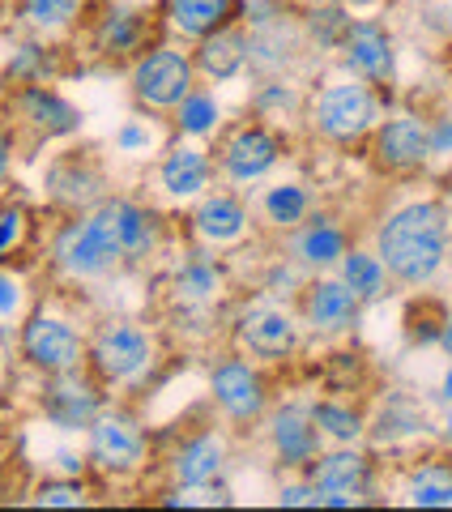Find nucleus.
Instances as JSON below:
<instances>
[{
    "label": "nucleus",
    "mask_w": 452,
    "mask_h": 512,
    "mask_svg": "<svg viewBox=\"0 0 452 512\" xmlns=\"http://www.w3.org/2000/svg\"><path fill=\"white\" fill-rule=\"evenodd\" d=\"M350 22H354V18H346V9H337V5L320 9V5H316L312 18H308V39L320 43V47H342Z\"/></svg>",
    "instance_id": "35"
},
{
    "label": "nucleus",
    "mask_w": 452,
    "mask_h": 512,
    "mask_svg": "<svg viewBox=\"0 0 452 512\" xmlns=\"http://www.w3.org/2000/svg\"><path fill=\"white\" fill-rule=\"evenodd\" d=\"M312 483L320 487V500L329 508H350L363 504V495L371 491V461L354 448H337V453H325L312 461Z\"/></svg>",
    "instance_id": "8"
},
{
    "label": "nucleus",
    "mask_w": 452,
    "mask_h": 512,
    "mask_svg": "<svg viewBox=\"0 0 452 512\" xmlns=\"http://www.w3.org/2000/svg\"><path fill=\"white\" fill-rule=\"evenodd\" d=\"M239 346L252 350L256 359H286L299 346V325L290 320V312L273 308V303H252L239 312Z\"/></svg>",
    "instance_id": "10"
},
{
    "label": "nucleus",
    "mask_w": 452,
    "mask_h": 512,
    "mask_svg": "<svg viewBox=\"0 0 452 512\" xmlns=\"http://www.w3.org/2000/svg\"><path fill=\"white\" fill-rule=\"evenodd\" d=\"M192 64H197L205 77H214V82H231V77L248 64V35L244 30H235V26L214 30V35H205L197 43Z\"/></svg>",
    "instance_id": "23"
},
{
    "label": "nucleus",
    "mask_w": 452,
    "mask_h": 512,
    "mask_svg": "<svg viewBox=\"0 0 452 512\" xmlns=\"http://www.w3.org/2000/svg\"><path fill=\"white\" fill-rule=\"evenodd\" d=\"M35 504L39 508H82V504H90V495L77 478H56V483H43L35 491Z\"/></svg>",
    "instance_id": "37"
},
{
    "label": "nucleus",
    "mask_w": 452,
    "mask_h": 512,
    "mask_svg": "<svg viewBox=\"0 0 452 512\" xmlns=\"http://www.w3.org/2000/svg\"><path fill=\"white\" fill-rule=\"evenodd\" d=\"M86 359L103 380L124 384V380H137L145 367H150L154 346H150V333L145 329L128 325V320H107V325H99V333L90 338Z\"/></svg>",
    "instance_id": "4"
},
{
    "label": "nucleus",
    "mask_w": 452,
    "mask_h": 512,
    "mask_svg": "<svg viewBox=\"0 0 452 512\" xmlns=\"http://www.w3.org/2000/svg\"><path fill=\"white\" fill-rule=\"evenodd\" d=\"M303 43V30L290 26L282 13H269L265 22H256V35L248 39V60L261 73H278L295 60V47Z\"/></svg>",
    "instance_id": "21"
},
{
    "label": "nucleus",
    "mask_w": 452,
    "mask_h": 512,
    "mask_svg": "<svg viewBox=\"0 0 452 512\" xmlns=\"http://www.w3.org/2000/svg\"><path fill=\"white\" fill-rule=\"evenodd\" d=\"M43 184H47V197L64 205V210H86V205L103 197V175L86 158H60V163H52Z\"/></svg>",
    "instance_id": "19"
},
{
    "label": "nucleus",
    "mask_w": 452,
    "mask_h": 512,
    "mask_svg": "<svg viewBox=\"0 0 452 512\" xmlns=\"http://www.w3.org/2000/svg\"><path fill=\"white\" fill-rule=\"evenodd\" d=\"M427 141H431V154H444V158H452V116L435 120V124L427 128Z\"/></svg>",
    "instance_id": "42"
},
{
    "label": "nucleus",
    "mask_w": 452,
    "mask_h": 512,
    "mask_svg": "<svg viewBox=\"0 0 452 512\" xmlns=\"http://www.w3.org/2000/svg\"><path fill=\"white\" fill-rule=\"evenodd\" d=\"M371 150L384 171H414L431 158V141H427V124L414 116H397L371 128Z\"/></svg>",
    "instance_id": "13"
},
{
    "label": "nucleus",
    "mask_w": 452,
    "mask_h": 512,
    "mask_svg": "<svg viewBox=\"0 0 452 512\" xmlns=\"http://www.w3.org/2000/svg\"><path fill=\"white\" fill-rule=\"evenodd\" d=\"M141 39H145V18L137 9H107L99 26H94L99 56H128L141 47Z\"/></svg>",
    "instance_id": "27"
},
{
    "label": "nucleus",
    "mask_w": 452,
    "mask_h": 512,
    "mask_svg": "<svg viewBox=\"0 0 452 512\" xmlns=\"http://www.w3.org/2000/svg\"><path fill=\"white\" fill-rule=\"evenodd\" d=\"M86 346L77 338V329L69 320L60 316H30L26 329H22V359L35 367L43 376H64V372H77V363H82Z\"/></svg>",
    "instance_id": "5"
},
{
    "label": "nucleus",
    "mask_w": 452,
    "mask_h": 512,
    "mask_svg": "<svg viewBox=\"0 0 452 512\" xmlns=\"http://www.w3.org/2000/svg\"><path fill=\"white\" fill-rule=\"evenodd\" d=\"M342 60L354 77H363L367 86H384L393 82V39L380 22H350L346 39H342Z\"/></svg>",
    "instance_id": "11"
},
{
    "label": "nucleus",
    "mask_w": 452,
    "mask_h": 512,
    "mask_svg": "<svg viewBox=\"0 0 452 512\" xmlns=\"http://www.w3.org/2000/svg\"><path fill=\"white\" fill-rule=\"evenodd\" d=\"M158 180H163V188L171 192V197H197V192L209 184V158L197 146H175L163 158Z\"/></svg>",
    "instance_id": "26"
},
{
    "label": "nucleus",
    "mask_w": 452,
    "mask_h": 512,
    "mask_svg": "<svg viewBox=\"0 0 452 512\" xmlns=\"http://www.w3.org/2000/svg\"><path fill=\"white\" fill-rule=\"evenodd\" d=\"M256 111H295L299 99H295V90H290L286 82H265L261 90H256Z\"/></svg>",
    "instance_id": "38"
},
{
    "label": "nucleus",
    "mask_w": 452,
    "mask_h": 512,
    "mask_svg": "<svg viewBox=\"0 0 452 512\" xmlns=\"http://www.w3.org/2000/svg\"><path fill=\"white\" fill-rule=\"evenodd\" d=\"M427 431V414L418 410L410 397H389V406L376 414V423H371V440L376 444H401L410 436H423Z\"/></svg>",
    "instance_id": "28"
},
{
    "label": "nucleus",
    "mask_w": 452,
    "mask_h": 512,
    "mask_svg": "<svg viewBox=\"0 0 452 512\" xmlns=\"http://www.w3.org/2000/svg\"><path fill=\"white\" fill-rule=\"evenodd\" d=\"M209 389H214V402L235 423H248L265 414V384L244 359H222L214 367V376H209Z\"/></svg>",
    "instance_id": "15"
},
{
    "label": "nucleus",
    "mask_w": 452,
    "mask_h": 512,
    "mask_svg": "<svg viewBox=\"0 0 452 512\" xmlns=\"http://www.w3.org/2000/svg\"><path fill=\"white\" fill-rule=\"evenodd\" d=\"M18 303H22V291H18V282H13L9 274H0V312H18Z\"/></svg>",
    "instance_id": "43"
},
{
    "label": "nucleus",
    "mask_w": 452,
    "mask_h": 512,
    "mask_svg": "<svg viewBox=\"0 0 452 512\" xmlns=\"http://www.w3.org/2000/svg\"><path fill=\"white\" fill-rule=\"evenodd\" d=\"M0 367H5V359H0Z\"/></svg>",
    "instance_id": "52"
},
{
    "label": "nucleus",
    "mask_w": 452,
    "mask_h": 512,
    "mask_svg": "<svg viewBox=\"0 0 452 512\" xmlns=\"http://www.w3.org/2000/svg\"><path fill=\"white\" fill-rule=\"evenodd\" d=\"M145 457V436L128 414H99L90 423V461L107 474H133Z\"/></svg>",
    "instance_id": "9"
},
{
    "label": "nucleus",
    "mask_w": 452,
    "mask_h": 512,
    "mask_svg": "<svg viewBox=\"0 0 452 512\" xmlns=\"http://www.w3.org/2000/svg\"><path fill=\"white\" fill-rule=\"evenodd\" d=\"M9 171V133H0V180H5Z\"/></svg>",
    "instance_id": "46"
},
{
    "label": "nucleus",
    "mask_w": 452,
    "mask_h": 512,
    "mask_svg": "<svg viewBox=\"0 0 452 512\" xmlns=\"http://www.w3.org/2000/svg\"><path fill=\"white\" fill-rule=\"evenodd\" d=\"M43 414L47 423H56L64 431H82L103 414V402L94 393V384H86L77 372H64V376H47Z\"/></svg>",
    "instance_id": "14"
},
{
    "label": "nucleus",
    "mask_w": 452,
    "mask_h": 512,
    "mask_svg": "<svg viewBox=\"0 0 452 512\" xmlns=\"http://www.w3.org/2000/svg\"><path fill=\"white\" fill-rule=\"evenodd\" d=\"M175 291H180V299H192L201 303L218 291V269L209 256H192V261L180 265V274H175Z\"/></svg>",
    "instance_id": "34"
},
{
    "label": "nucleus",
    "mask_w": 452,
    "mask_h": 512,
    "mask_svg": "<svg viewBox=\"0 0 452 512\" xmlns=\"http://www.w3.org/2000/svg\"><path fill=\"white\" fill-rule=\"evenodd\" d=\"M406 500L414 508H452V466L448 461H423L406 478Z\"/></svg>",
    "instance_id": "29"
},
{
    "label": "nucleus",
    "mask_w": 452,
    "mask_h": 512,
    "mask_svg": "<svg viewBox=\"0 0 452 512\" xmlns=\"http://www.w3.org/2000/svg\"><path fill=\"white\" fill-rule=\"evenodd\" d=\"M269 440L282 466H312L320 457V427L312 423V410L282 406L269 414Z\"/></svg>",
    "instance_id": "17"
},
{
    "label": "nucleus",
    "mask_w": 452,
    "mask_h": 512,
    "mask_svg": "<svg viewBox=\"0 0 452 512\" xmlns=\"http://www.w3.org/2000/svg\"><path fill=\"white\" fill-rule=\"evenodd\" d=\"M278 158H282L278 137H273L265 124H244V128H235L231 141L222 146V171H226V180H235V184H252L278 167Z\"/></svg>",
    "instance_id": "12"
},
{
    "label": "nucleus",
    "mask_w": 452,
    "mask_h": 512,
    "mask_svg": "<svg viewBox=\"0 0 452 512\" xmlns=\"http://www.w3.org/2000/svg\"><path fill=\"white\" fill-rule=\"evenodd\" d=\"M308 205H312V197H308V188H303V184H273L265 192L261 210H265V218L273 222V227L295 231L299 222L308 218Z\"/></svg>",
    "instance_id": "31"
},
{
    "label": "nucleus",
    "mask_w": 452,
    "mask_h": 512,
    "mask_svg": "<svg viewBox=\"0 0 452 512\" xmlns=\"http://www.w3.org/2000/svg\"><path fill=\"white\" fill-rule=\"evenodd\" d=\"M278 504H282V508H320L325 500H320V487L308 478V483H290V487H282V491H278Z\"/></svg>",
    "instance_id": "40"
},
{
    "label": "nucleus",
    "mask_w": 452,
    "mask_h": 512,
    "mask_svg": "<svg viewBox=\"0 0 452 512\" xmlns=\"http://www.w3.org/2000/svg\"><path fill=\"white\" fill-rule=\"evenodd\" d=\"M90 218L107 235V244L116 248L120 261H145L158 248V218L137 201H103L99 210H90Z\"/></svg>",
    "instance_id": "6"
},
{
    "label": "nucleus",
    "mask_w": 452,
    "mask_h": 512,
    "mask_svg": "<svg viewBox=\"0 0 452 512\" xmlns=\"http://www.w3.org/2000/svg\"><path fill=\"white\" fill-rule=\"evenodd\" d=\"M440 393H444L448 402H452V367H448V376H444V384H440Z\"/></svg>",
    "instance_id": "50"
},
{
    "label": "nucleus",
    "mask_w": 452,
    "mask_h": 512,
    "mask_svg": "<svg viewBox=\"0 0 452 512\" xmlns=\"http://www.w3.org/2000/svg\"><path fill=\"white\" fill-rule=\"evenodd\" d=\"M175 111H180V128L192 133V137H205L209 128H214V120H218V107H214V99H209L205 90H192Z\"/></svg>",
    "instance_id": "36"
},
{
    "label": "nucleus",
    "mask_w": 452,
    "mask_h": 512,
    "mask_svg": "<svg viewBox=\"0 0 452 512\" xmlns=\"http://www.w3.org/2000/svg\"><path fill=\"white\" fill-rule=\"evenodd\" d=\"M448 436H452V419H448Z\"/></svg>",
    "instance_id": "51"
},
{
    "label": "nucleus",
    "mask_w": 452,
    "mask_h": 512,
    "mask_svg": "<svg viewBox=\"0 0 452 512\" xmlns=\"http://www.w3.org/2000/svg\"><path fill=\"white\" fill-rule=\"evenodd\" d=\"M226 466V440L214 436V431H201L197 440H188L180 453H175L171 461V470L175 478H180V487H205V483H214V478L222 474Z\"/></svg>",
    "instance_id": "25"
},
{
    "label": "nucleus",
    "mask_w": 452,
    "mask_h": 512,
    "mask_svg": "<svg viewBox=\"0 0 452 512\" xmlns=\"http://www.w3.org/2000/svg\"><path fill=\"white\" fill-rule=\"evenodd\" d=\"M22 227H26L22 210H5V214H0V256H5L22 239Z\"/></svg>",
    "instance_id": "41"
},
{
    "label": "nucleus",
    "mask_w": 452,
    "mask_h": 512,
    "mask_svg": "<svg viewBox=\"0 0 452 512\" xmlns=\"http://www.w3.org/2000/svg\"><path fill=\"white\" fill-rule=\"evenodd\" d=\"M342 5H346V9H371L376 0H342Z\"/></svg>",
    "instance_id": "49"
},
{
    "label": "nucleus",
    "mask_w": 452,
    "mask_h": 512,
    "mask_svg": "<svg viewBox=\"0 0 452 512\" xmlns=\"http://www.w3.org/2000/svg\"><path fill=\"white\" fill-rule=\"evenodd\" d=\"M295 282H299V274H295V269L278 265V269H273V274H269V291H273V295H286V291H290V286H295Z\"/></svg>",
    "instance_id": "44"
},
{
    "label": "nucleus",
    "mask_w": 452,
    "mask_h": 512,
    "mask_svg": "<svg viewBox=\"0 0 452 512\" xmlns=\"http://www.w3.org/2000/svg\"><path fill=\"white\" fill-rule=\"evenodd\" d=\"M43 52H39V47H18V56H13L9 60V77H13V82H26V86H35V77L43 73Z\"/></svg>",
    "instance_id": "39"
},
{
    "label": "nucleus",
    "mask_w": 452,
    "mask_h": 512,
    "mask_svg": "<svg viewBox=\"0 0 452 512\" xmlns=\"http://www.w3.org/2000/svg\"><path fill=\"white\" fill-rule=\"evenodd\" d=\"M18 107H22V120L35 128V133L43 137H69L82 128V116H77V107L69 99H60L56 90H47V86H22L18 94Z\"/></svg>",
    "instance_id": "20"
},
{
    "label": "nucleus",
    "mask_w": 452,
    "mask_h": 512,
    "mask_svg": "<svg viewBox=\"0 0 452 512\" xmlns=\"http://www.w3.org/2000/svg\"><path fill=\"white\" fill-rule=\"evenodd\" d=\"M312 423L320 427V436H329V440H337V444H354L367 431V423H363V414L359 410H350V406H342V402H316L312 406Z\"/></svg>",
    "instance_id": "32"
},
{
    "label": "nucleus",
    "mask_w": 452,
    "mask_h": 512,
    "mask_svg": "<svg viewBox=\"0 0 452 512\" xmlns=\"http://www.w3.org/2000/svg\"><path fill=\"white\" fill-rule=\"evenodd\" d=\"M376 256L397 282L427 286L448 256V205L414 201L389 214V222L376 231Z\"/></svg>",
    "instance_id": "1"
},
{
    "label": "nucleus",
    "mask_w": 452,
    "mask_h": 512,
    "mask_svg": "<svg viewBox=\"0 0 452 512\" xmlns=\"http://www.w3.org/2000/svg\"><path fill=\"white\" fill-rule=\"evenodd\" d=\"M192 231L214 248H226V244H235V239H244V231H248L244 201H239L235 192H209V197L197 205V214H192Z\"/></svg>",
    "instance_id": "18"
},
{
    "label": "nucleus",
    "mask_w": 452,
    "mask_h": 512,
    "mask_svg": "<svg viewBox=\"0 0 452 512\" xmlns=\"http://www.w3.org/2000/svg\"><path fill=\"white\" fill-rule=\"evenodd\" d=\"M239 13V0H167V26L184 39H205Z\"/></svg>",
    "instance_id": "24"
},
{
    "label": "nucleus",
    "mask_w": 452,
    "mask_h": 512,
    "mask_svg": "<svg viewBox=\"0 0 452 512\" xmlns=\"http://www.w3.org/2000/svg\"><path fill=\"white\" fill-rule=\"evenodd\" d=\"M342 282L350 286L359 303H371L384 295V286H389V269L376 252H346L342 256Z\"/></svg>",
    "instance_id": "30"
},
{
    "label": "nucleus",
    "mask_w": 452,
    "mask_h": 512,
    "mask_svg": "<svg viewBox=\"0 0 452 512\" xmlns=\"http://www.w3.org/2000/svg\"><path fill=\"white\" fill-rule=\"evenodd\" d=\"M359 295L350 291L342 278H316L308 291H303V320L316 333H342L359 320Z\"/></svg>",
    "instance_id": "16"
},
{
    "label": "nucleus",
    "mask_w": 452,
    "mask_h": 512,
    "mask_svg": "<svg viewBox=\"0 0 452 512\" xmlns=\"http://www.w3.org/2000/svg\"><path fill=\"white\" fill-rule=\"evenodd\" d=\"M290 252H295V265H303V269H333V265H342V256H346V231L329 218L303 222V227H295Z\"/></svg>",
    "instance_id": "22"
},
{
    "label": "nucleus",
    "mask_w": 452,
    "mask_h": 512,
    "mask_svg": "<svg viewBox=\"0 0 452 512\" xmlns=\"http://www.w3.org/2000/svg\"><path fill=\"white\" fill-rule=\"evenodd\" d=\"M380 120L376 94L363 77H346V82H329L312 103V124L320 137L329 141H359Z\"/></svg>",
    "instance_id": "2"
},
{
    "label": "nucleus",
    "mask_w": 452,
    "mask_h": 512,
    "mask_svg": "<svg viewBox=\"0 0 452 512\" xmlns=\"http://www.w3.org/2000/svg\"><path fill=\"white\" fill-rule=\"evenodd\" d=\"M197 90V64L175 47H154L133 64V99L150 111H175Z\"/></svg>",
    "instance_id": "3"
},
{
    "label": "nucleus",
    "mask_w": 452,
    "mask_h": 512,
    "mask_svg": "<svg viewBox=\"0 0 452 512\" xmlns=\"http://www.w3.org/2000/svg\"><path fill=\"white\" fill-rule=\"evenodd\" d=\"M52 252H56V265H60L69 278H103V274H111V269L120 265L116 248L107 244V235L94 227L90 214L64 222V227L56 231Z\"/></svg>",
    "instance_id": "7"
},
{
    "label": "nucleus",
    "mask_w": 452,
    "mask_h": 512,
    "mask_svg": "<svg viewBox=\"0 0 452 512\" xmlns=\"http://www.w3.org/2000/svg\"><path fill=\"white\" fill-rule=\"evenodd\" d=\"M77 13H82V0H18V18L26 26L43 30V35H52V30H64Z\"/></svg>",
    "instance_id": "33"
},
{
    "label": "nucleus",
    "mask_w": 452,
    "mask_h": 512,
    "mask_svg": "<svg viewBox=\"0 0 452 512\" xmlns=\"http://www.w3.org/2000/svg\"><path fill=\"white\" fill-rule=\"evenodd\" d=\"M444 205H448V210H452V171L444 175Z\"/></svg>",
    "instance_id": "48"
},
{
    "label": "nucleus",
    "mask_w": 452,
    "mask_h": 512,
    "mask_svg": "<svg viewBox=\"0 0 452 512\" xmlns=\"http://www.w3.org/2000/svg\"><path fill=\"white\" fill-rule=\"evenodd\" d=\"M116 141H120V146H124V150H137V146H145V133H141V128H137V124H128V128H124V133H120Z\"/></svg>",
    "instance_id": "45"
},
{
    "label": "nucleus",
    "mask_w": 452,
    "mask_h": 512,
    "mask_svg": "<svg viewBox=\"0 0 452 512\" xmlns=\"http://www.w3.org/2000/svg\"><path fill=\"white\" fill-rule=\"evenodd\" d=\"M440 346L448 350V355H452V316L444 320V329H440Z\"/></svg>",
    "instance_id": "47"
}]
</instances>
